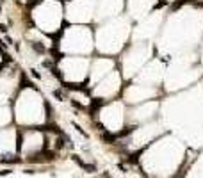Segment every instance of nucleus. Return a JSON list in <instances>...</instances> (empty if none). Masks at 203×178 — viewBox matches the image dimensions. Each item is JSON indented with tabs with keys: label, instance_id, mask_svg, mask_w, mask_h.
<instances>
[{
	"label": "nucleus",
	"instance_id": "nucleus-2",
	"mask_svg": "<svg viewBox=\"0 0 203 178\" xmlns=\"http://www.w3.org/2000/svg\"><path fill=\"white\" fill-rule=\"evenodd\" d=\"M71 160L77 164V166H80L84 171H87V173H94V171H96V166H94V164H86L79 155H71Z\"/></svg>",
	"mask_w": 203,
	"mask_h": 178
},
{
	"label": "nucleus",
	"instance_id": "nucleus-24",
	"mask_svg": "<svg viewBox=\"0 0 203 178\" xmlns=\"http://www.w3.org/2000/svg\"><path fill=\"white\" fill-rule=\"evenodd\" d=\"M6 43H7V45H13V39H11L9 36H6Z\"/></svg>",
	"mask_w": 203,
	"mask_h": 178
},
{
	"label": "nucleus",
	"instance_id": "nucleus-25",
	"mask_svg": "<svg viewBox=\"0 0 203 178\" xmlns=\"http://www.w3.org/2000/svg\"><path fill=\"white\" fill-rule=\"evenodd\" d=\"M2 48H4V46H2V41H0V50H2Z\"/></svg>",
	"mask_w": 203,
	"mask_h": 178
},
{
	"label": "nucleus",
	"instance_id": "nucleus-20",
	"mask_svg": "<svg viewBox=\"0 0 203 178\" xmlns=\"http://www.w3.org/2000/svg\"><path fill=\"white\" fill-rule=\"evenodd\" d=\"M71 105H73V107H75V109H79V111H84V107L80 105L79 102H71Z\"/></svg>",
	"mask_w": 203,
	"mask_h": 178
},
{
	"label": "nucleus",
	"instance_id": "nucleus-16",
	"mask_svg": "<svg viewBox=\"0 0 203 178\" xmlns=\"http://www.w3.org/2000/svg\"><path fill=\"white\" fill-rule=\"evenodd\" d=\"M167 4H169L167 0H159V2L155 4V7H153V9H162V7H166Z\"/></svg>",
	"mask_w": 203,
	"mask_h": 178
},
{
	"label": "nucleus",
	"instance_id": "nucleus-21",
	"mask_svg": "<svg viewBox=\"0 0 203 178\" xmlns=\"http://www.w3.org/2000/svg\"><path fill=\"white\" fill-rule=\"evenodd\" d=\"M43 66H45V68H52V61H50V59H45Z\"/></svg>",
	"mask_w": 203,
	"mask_h": 178
},
{
	"label": "nucleus",
	"instance_id": "nucleus-7",
	"mask_svg": "<svg viewBox=\"0 0 203 178\" xmlns=\"http://www.w3.org/2000/svg\"><path fill=\"white\" fill-rule=\"evenodd\" d=\"M136 128H137V125H130V127H125L123 130H119V132H118V134H114V135H116V139H123V137H127L128 134H132Z\"/></svg>",
	"mask_w": 203,
	"mask_h": 178
},
{
	"label": "nucleus",
	"instance_id": "nucleus-9",
	"mask_svg": "<svg viewBox=\"0 0 203 178\" xmlns=\"http://www.w3.org/2000/svg\"><path fill=\"white\" fill-rule=\"evenodd\" d=\"M102 139L105 142H109V144H114V142L118 141L116 139V135L114 134H110V132H102Z\"/></svg>",
	"mask_w": 203,
	"mask_h": 178
},
{
	"label": "nucleus",
	"instance_id": "nucleus-18",
	"mask_svg": "<svg viewBox=\"0 0 203 178\" xmlns=\"http://www.w3.org/2000/svg\"><path fill=\"white\" fill-rule=\"evenodd\" d=\"M2 57H4V64L6 63H13V57L9 55V54H2Z\"/></svg>",
	"mask_w": 203,
	"mask_h": 178
},
{
	"label": "nucleus",
	"instance_id": "nucleus-8",
	"mask_svg": "<svg viewBox=\"0 0 203 178\" xmlns=\"http://www.w3.org/2000/svg\"><path fill=\"white\" fill-rule=\"evenodd\" d=\"M45 112H46V121H54V107L48 103V100H45Z\"/></svg>",
	"mask_w": 203,
	"mask_h": 178
},
{
	"label": "nucleus",
	"instance_id": "nucleus-1",
	"mask_svg": "<svg viewBox=\"0 0 203 178\" xmlns=\"http://www.w3.org/2000/svg\"><path fill=\"white\" fill-rule=\"evenodd\" d=\"M57 158V151H50V150H41L39 153L36 155H30L27 160L29 162H34V164H45V162H54Z\"/></svg>",
	"mask_w": 203,
	"mask_h": 178
},
{
	"label": "nucleus",
	"instance_id": "nucleus-13",
	"mask_svg": "<svg viewBox=\"0 0 203 178\" xmlns=\"http://www.w3.org/2000/svg\"><path fill=\"white\" fill-rule=\"evenodd\" d=\"M16 141H18V144H16V150L20 151L23 146V134H22V130H18V134H16Z\"/></svg>",
	"mask_w": 203,
	"mask_h": 178
},
{
	"label": "nucleus",
	"instance_id": "nucleus-10",
	"mask_svg": "<svg viewBox=\"0 0 203 178\" xmlns=\"http://www.w3.org/2000/svg\"><path fill=\"white\" fill-rule=\"evenodd\" d=\"M184 4H192V0H176L171 4V11H176V9H180Z\"/></svg>",
	"mask_w": 203,
	"mask_h": 178
},
{
	"label": "nucleus",
	"instance_id": "nucleus-5",
	"mask_svg": "<svg viewBox=\"0 0 203 178\" xmlns=\"http://www.w3.org/2000/svg\"><path fill=\"white\" fill-rule=\"evenodd\" d=\"M27 87H30V89H36V91H39V89H37L36 85H34V84H32V82L29 80L27 73H25V71H22V73H20V89H27Z\"/></svg>",
	"mask_w": 203,
	"mask_h": 178
},
{
	"label": "nucleus",
	"instance_id": "nucleus-4",
	"mask_svg": "<svg viewBox=\"0 0 203 178\" xmlns=\"http://www.w3.org/2000/svg\"><path fill=\"white\" fill-rule=\"evenodd\" d=\"M105 105V100L102 98H93L91 100V105H89V112H91V118H96V112H98V109L100 107Z\"/></svg>",
	"mask_w": 203,
	"mask_h": 178
},
{
	"label": "nucleus",
	"instance_id": "nucleus-15",
	"mask_svg": "<svg viewBox=\"0 0 203 178\" xmlns=\"http://www.w3.org/2000/svg\"><path fill=\"white\" fill-rule=\"evenodd\" d=\"M54 96H55L59 102H64V94H63V89H55V91H54Z\"/></svg>",
	"mask_w": 203,
	"mask_h": 178
},
{
	"label": "nucleus",
	"instance_id": "nucleus-22",
	"mask_svg": "<svg viewBox=\"0 0 203 178\" xmlns=\"http://www.w3.org/2000/svg\"><path fill=\"white\" fill-rule=\"evenodd\" d=\"M0 32H4V34L7 32V25L6 23H0Z\"/></svg>",
	"mask_w": 203,
	"mask_h": 178
},
{
	"label": "nucleus",
	"instance_id": "nucleus-19",
	"mask_svg": "<svg viewBox=\"0 0 203 178\" xmlns=\"http://www.w3.org/2000/svg\"><path fill=\"white\" fill-rule=\"evenodd\" d=\"M11 173H13L11 169H2V171H0V176H9Z\"/></svg>",
	"mask_w": 203,
	"mask_h": 178
},
{
	"label": "nucleus",
	"instance_id": "nucleus-23",
	"mask_svg": "<svg viewBox=\"0 0 203 178\" xmlns=\"http://www.w3.org/2000/svg\"><path fill=\"white\" fill-rule=\"evenodd\" d=\"M118 169H121L123 173H127V167H125V164H121V162L118 164Z\"/></svg>",
	"mask_w": 203,
	"mask_h": 178
},
{
	"label": "nucleus",
	"instance_id": "nucleus-6",
	"mask_svg": "<svg viewBox=\"0 0 203 178\" xmlns=\"http://www.w3.org/2000/svg\"><path fill=\"white\" fill-rule=\"evenodd\" d=\"M0 162L2 164H20L22 158L16 155H0Z\"/></svg>",
	"mask_w": 203,
	"mask_h": 178
},
{
	"label": "nucleus",
	"instance_id": "nucleus-3",
	"mask_svg": "<svg viewBox=\"0 0 203 178\" xmlns=\"http://www.w3.org/2000/svg\"><path fill=\"white\" fill-rule=\"evenodd\" d=\"M63 89H70V91H80L84 93V94H91V91H89V87H87L86 84H63Z\"/></svg>",
	"mask_w": 203,
	"mask_h": 178
},
{
	"label": "nucleus",
	"instance_id": "nucleus-11",
	"mask_svg": "<svg viewBox=\"0 0 203 178\" xmlns=\"http://www.w3.org/2000/svg\"><path fill=\"white\" fill-rule=\"evenodd\" d=\"M71 125H73V128H75V130H77V132H79V134H80V135H82V137H86V139H87V137H89V134H87L86 130H84V128L80 127L79 123H75V121H73Z\"/></svg>",
	"mask_w": 203,
	"mask_h": 178
},
{
	"label": "nucleus",
	"instance_id": "nucleus-12",
	"mask_svg": "<svg viewBox=\"0 0 203 178\" xmlns=\"http://www.w3.org/2000/svg\"><path fill=\"white\" fill-rule=\"evenodd\" d=\"M30 46H32V50H34V52H37V54H45V52H46V48H45L41 43H32Z\"/></svg>",
	"mask_w": 203,
	"mask_h": 178
},
{
	"label": "nucleus",
	"instance_id": "nucleus-17",
	"mask_svg": "<svg viewBox=\"0 0 203 178\" xmlns=\"http://www.w3.org/2000/svg\"><path fill=\"white\" fill-rule=\"evenodd\" d=\"M30 75L36 78V80H39V78H41V73H39V71H36V68H32V70H30Z\"/></svg>",
	"mask_w": 203,
	"mask_h": 178
},
{
	"label": "nucleus",
	"instance_id": "nucleus-14",
	"mask_svg": "<svg viewBox=\"0 0 203 178\" xmlns=\"http://www.w3.org/2000/svg\"><path fill=\"white\" fill-rule=\"evenodd\" d=\"M52 75H54V77L57 78V80H61V82L64 84V78H63V75L59 73V70H57V68H52Z\"/></svg>",
	"mask_w": 203,
	"mask_h": 178
}]
</instances>
